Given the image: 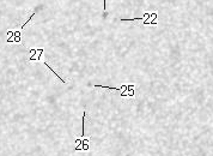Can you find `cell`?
Wrapping results in <instances>:
<instances>
[{
  "label": "cell",
  "mask_w": 213,
  "mask_h": 156,
  "mask_svg": "<svg viewBox=\"0 0 213 156\" xmlns=\"http://www.w3.org/2000/svg\"><path fill=\"white\" fill-rule=\"evenodd\" d=\"M43 52H44L43 48H40V49H37V48H32V49H30V57H29V60H30V61L40 60L41 57H42Z\"/></svg>",
  "instance_id": "6da1fadb"
},
{
  "label": "cell",
  "mask_w": 213,
  "mask_h": 156,
  "mask_svg": "<svg viewBox=\"0 0 213 156\" xmlns=\"http://www.w3.org/2000/svg\"><path fill=\"white\" fill-rule=\"evenodd\" d=\"M94 88H104V89H107V90H122V89H127L128 85L123 84L121 85L120 88H110V86H104V85H94Z\"/></svg>",
  "instance_id": "7a4b0ae2"
},
{
  "label": "cell",
  "mask_w": 213,
  "mask_h": 156,
  "mask_svg": "<svg viewBox=\"0 0 213 156\" xmlns=\"http://www.w3.org/2000/svg\"><path fill=\"white\" fill-rule=\"evenodd\" d=\"M44 65H46V66H47V67H48V69H49V70H50V71L53 72V73H54V76H55V77H57V79H60V81H61V82H62V83H64V84H66V83H67V82H66V81H65V79H62V78H61V77H60V76H59V73H57V72L54 71V69H52V67H50V66H49V64H48V63H44Z\"/></svg>",
  "instance_id": "3957f363"
},
{
  "label": "cell",
  "mask_w": 213,
  "mask_h": 156,
  "mask_svg": "<svg viewBox=\"0 0 213 156\" xmlns=\"http://www.w3.org/2000/svg\"><path fill=\"white\" fill-rule=\"evenodd\" d=\"M103 9H104V12H107V0L103 1Z\"/></svg>",
  "instance_id": "277c9868"
}]
</instances>
